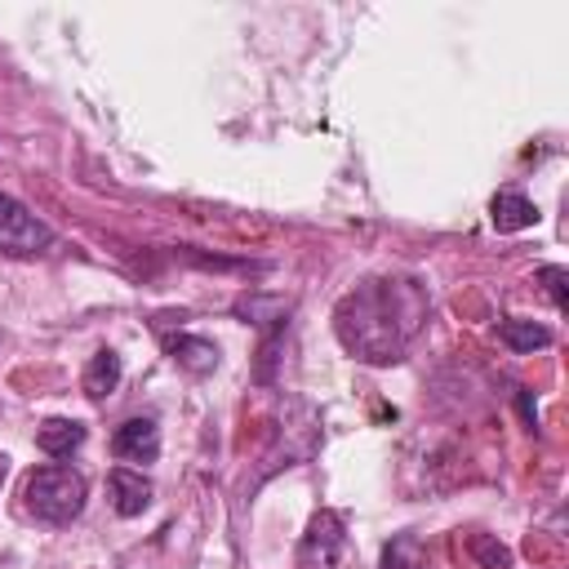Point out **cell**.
Segmentation results:
<instances>
[{
	"label": "cell",
	"instance_id": "1",
	"mask_svg": "<svg viewBox=\"0 0 569 569\" xmlns=\"http://www.w3.org/2000/svg\"><path fill=\"white\" fill-rule=\"evenodd\" d=\"M422 320H427V298L413 280H365L333 311L338 342L365 365L400 360Z\"/></svg>",
	"mask_w": 569,
	"mask_h": 569
},
{
	"label": "cell",
	"instance_id": "2",
	"mask_svg": "<svg viewBox=\"0 0 569 569\" xmlns=\"http://www.w3.org/2000/svg\"><path fill=\"white\" fill-rule=\"evenodd\" d=\"M84 498H89L84 476L76 467H62V462L36 467L22 480V507L44 525H71L84 511Z\"/></svg>",
	"mask_w": 569,
	"mask_h": 569
},
{
	"label": "cell",
	"instance_id": "3",
	"mask_svg": "<svg viewBox=\"0 0 569 569\" xmlns=\"http://www.w3.org/2000/svg\"><path fill=\"white\" fill-rule=\"evenodd\" d=\"M53 249V231L13 196L0 191V253L4 258H36Z\"/></svg>",
	"mask_w": 569,
	"mask_h": 569
},
{
	"label": "cell",
	"instance_id": "4",
	"mask_svg": "<svg viewBox=\"0 0 569 569\" xmlns=\"http://www.w3.org/2000/svg\"><path fill=\"white\" fill-rule=\"evenodd\" d=\"M111 453L124 462H156L160 453V427L156 418H124L111 431Z\"/></svg>",
	"mask_w": 569,
	"mask_h": 569
},
{
	"label": "cell",
	"instance_id": "5",
	"mask_svg": "<svg viewBox=\"0 0 569 569\" xmlns=\"http://www.w3.org/2000/svg\"><path fill=\"white\" fill-rule=\"evenodd\" d=\"M107 489H111L116 516H124V520H133V516H142L151 507V480L142 471H133V467H111L107 471Z\"/></svg>",
	"mask_w": 569,
	"mask_h": 569
},
{
	"label": "cell",
	"instance_id": "6",
	"mask_svg": "<svg viewBox=\"0 0 569 569\" xmlns=\"http://www.w3.org/2000/svg\"><path fill=\"white\" fill-rule=\"evenodd\" d=\"M342 516L338 511H320L316 520H311V529H307V538H302V560H320V565H333L338 560V551H342Z\"/></svg>",
	"mask_w": 569,
	"mask_h": 569
},
{
	"label": "cell",
	"instance_id": "7",
	"mask_svg": "<svg viewBox=\"0 0 569 569\" xmlns=\"http://www.w3.org/2000/svg\"><path fill=\"white\" fill-rule=\"evenodd\" d=\"M542 213H538V204L529 200V196H520V191H498L493 200H489V222L498 227V231H525V227H533Z\"/></svg>",
	"mask_w": 569,
	"mask_h": 569
},
{
	"label": "cell",
	"instance_id": "8",
	"mask_svg": "<svg viewBox=\"0 0 569 569\" xmlns=\"http://www.w3.org/2000/svg\"><path fill=\"white\" fill-rule=\"evenodd\" d=\"M164 351H169L173 365L187 369V373H213V369H218V347H213L209 338H200V333H178V338L164 342Z\"/></svg>",
	"mask_w": 569,
	"mask_h": 569
},
{
	"label": "cell",
	"instance_id": "9",
	"mask_svg": "<svg viewBox=\"0 0 569 569\" xmlns=\"http://www.w3.org/2000/svg\"><path fill=\"white\" fill-rule=\"evenodd\" d=\"M36 445L49 458H71L84 445V422H76V418H44L36 427Z\"/></svg>",
	"mask_w": 569,
	"mask_h": 569
},
{
	"label": "cell",
	"instance_id": "10",
	"mask_svg": "<svg viewBox=\"0 0 569 569\" xmlns=\"http://www.w3.org/2000/svg\"><path fill=\"white\" fill-rule=\"evenodd\" d=\"M120 356L111 351V347H102V351H93L89 356V365H84V378H80V387H84V396L89 400H107L116 387H120Z\"/></svg>",
	"mask_w": 569,
	"mask_h": 569
},
{
	"label": "cell",
	"instance_id": "11",
	"mask_svg": "<svg viewBox=\"0 0 569 569\" xmlns=\"http://www.w3.org/2000/svg\"><path fill=\"white\" fill-rule=\"evenodd\" d=\"M498 342L507 347V351H538V347H547L551 342V329L547 325H538V320H525V316H507L502 325H498Z\"/></svg>",
	"mask_w": 569,
	"mask_h": 569
},
{
	"label": "cell",
	"instance_id": "12",
	"mask_svg": "<svg viewBox=\"0 0 569 569\" xmlns=\"http://www.w3.org/2000/svg\"><path fill=\"white\" fill-rule=\"evenodd\" d=\"M236 316H240L244 325H284V316H289V298L244 293V298H236Z\"/></svg>",
	"mask_w": 569,
	"mask_h": 569
},
{
	"label": "cell",
	"instance_id": "13",
	"mask_svg": "<svg viewBox=\"0 0 569 569\" xmlns=\"http://www.w3.org/2000/svg\"><path fill=\"white\" fill-rule=\"evenodd\" d=\"M378 569H427V547L418 533H396L382 547V565Z\"/></svg>",
	"mask_w": 569,
	"mask_h": 569
},
{
	"label": "cell",
	"instance_id": "14",
	"mask_svg": "<svg viewBox=\"0 0 569 569\" xmlns=\"http://www.w3.org/2000/svg\"><path fill=\"white\" fill-rule=\"evenodd\" d=\"M538 280L547 284V298H551V307H556V311H565V307H569V289H565L569 271H565V267H538Z\"/></svg>",
	"mask_w": 569,
	"mask_h": 569
},
{
	"label": "cell",
	"instance_id": "15",
	"mask_svg": "<svg viewBox=\"0 0 569 569\" xmlns=\"http://www.w3.org/2000/svg\"><path fill=\"white\" fill-rule=\"evenodd\" d=\"M471 551H476V556H480V560H485L489 569H511V551H507L502 542H493V538H485V533H480V538L471 542Z\"/></svg>",
	"mask_w": 569,
	"mask_h": 569
},
{
	"label": "cell",
	"instance_id": "16",
	"mask_svg": "<svg viewBox=\"0 0 569 569\" xmlns=\"http://www.w3.org/2000/svg\"><path fill=\"white\" fill-rule=\"evenodd\" d=\"M516 405H520V418H525L529 427H538V409H533V391H525V387H520V391H516Z\"/></svg>",
	"mask_w": 569,
	"mask_h": 569
},
{
	"label": "cell",
	"instance_id": "17",
	"mask_svg": "<svg viewBox=\"0 0 569 569\" xmlns=\"http://www.w3.org/2000/svg\"><path fill=\"white\" fill-rule=\"evenodd\" d=\"M4 476H9V453H0V485H4Z\"/></svg>",
	"mask_w": 569,
	"mask_h": 569
}]
</instances>
